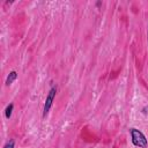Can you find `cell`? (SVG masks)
Wrapping results in <instances>:
<instances>
[{"instance_id":"obj_4","label":"cell","mask_w":148,"mask_h":148,"mask_svg":"<svg viewBox=\"0 0 148 148\" xmlns=\"http://www.w3.org/2000/svg\"><path fill=\"white\" fill-rule=\"evenodd\" d=\"M13 109H14V104H13V103H10V104L7 105V108H6V110H5V116H6L7 119L10 118L12 112H13Z\"/></svg>"},{"instance_id":"obj_5","label":"cell","mask_w":148,"mask_h":148,"mask_svg":"<svg viewBox=\"0 0 148 148\" xmlns=\"http://www.w3.org/2000/svg\"><path fill=\"white\" fill-rule=\"evenodd\" d=\"M14 145H15V141H14V140H9V141L3 146V148H14Z\"/></svg>"},{"instance_id":"obj_2","label":"cell","mask_w":148,"mask_h":148,"mask_svg":"<svg viewBox=\"0 0 148 148\" xmlns=\"http://www.w3.org/2000/svg\"><path fill=\"white\" fill-rule=\"evenodd\" d=\"M56 95H57V87L53 86V87L50 89V91H49V94H47V96H46L45 103H44V109H43V117H44V118L47 116V113H49V111H50V109H51V106H52V103H53V99H54Z\"/></svg>"},{"instance_id":"obj_3","label":"cell","mask_w":148,"mask_h":148,"mask_svg":"<svg viewBox=\"0 0 148 148\" xmlns=\"http://www.w3.org/2000/svg\"><path fill=\"white\" fill-rule=\"evenodd\" d=\"M16 79H17V73H16L15 71H12V72L8 74L7 79H6V86H10Z\"/></svg>"},{"instance_id":"obj_6","label":"cell","mask_w":148,"mask_h":148,"mask_svg":"<svg viewBox=\"0 0 148 148\" xmlns=\"http://www.w3.org/2000/svg\"><path fill=\"white\" fill-rule=\"evenodd\" d=\"M147 42H148V27H147Z\"/></svg>"},{"instance_id":"obj_1","label":"cell","mask_w":148,"mask_h":148,"mask_svg":"<svg viewBox=\"0 0 148 148\" xmlns=\"http://www.w3.org/2000/svg\"><path fill=\"white\" fill-rule=\"evenodd\" d=\"M131 138H132V143L139 148H146L148 142H147V139L145 136V134L136 130V128H131Z\"/></svg>"}]
</instances>
